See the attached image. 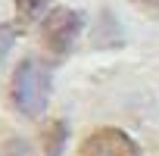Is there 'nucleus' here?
I'll use <instances>...</instances> for the list:
<instances>
[{
    "label": "nucleus",
    "instance_id": "423d86ee",
    "mask_svg": "<svg viewBox=\"0 0 159 156\" xmlns=\"http://www.w3.org/2000/svg\"><path fill=\"white\" fill-rule=\"evenodd\" d=\"M0 156H38V153L19 134H7V137H0Z\"/></svg>",
    "mask_w": 159,
    "mask_h": 156
},
{
    "label": "nucleus",
    "instance_id": "39448f33",
    "mask_svg": "<svg viewBox=\"0 0 159 156\" xmlns=\"http://www.w3.org/2000/svg\"><path fill=\"white\" fill-rule=\"evenodd\" d=\"M16 7V22L25 28V25H34L38 19H44L53 7V0H13Z\"/></svg>",
    "mask_w": 159,
    "mask_h": 156
},
{
    "label": "nucleus",
    "instance_id": "f257e3e1",
    "mask_svg": "<svg viewBox=\"0 0 159 156\" xmlns=\"http://www.w3.org/2000/svg\"><path fill=\"white\" fill-rule=\"evenodd\" d=\"M10 97H13V106L22 116L38 119L50 103V72L38 59H22L13 72Z\"/></svg>",
    "mask_w": 159,
    "mask_h": 156
},
{
    "label": "nucleus",
    "instance_id": "7ed1b4c3",
    "mask_svg": "<svg viewBox=\"0 0 159 156\" xmlns=\"http://www.w3.org/2000/svg\"><path fill=\"white\" fill-rule=\"evenodd\" d=\"M78 156H140V147H137V140L128 131L106 125V128L91 131L81 140Z\"/></svg>",
    "mask_w": 159,
    "mask_h": 156
},
{
    "label": "nucleus",
    "instance_id": "f03ea898",
    "mask_svg": "<svg viewBox=\"0 0 159 156\" xmlns=\"http://www.w3.org/2000/svg\"><path fill=\"white\" fill-rule=\"evenodd\" d=\"M81 25H84V19H81L78 10L56 7V10H50V13L44 16L41 41H44V47H47L53 56H66V53L75 47L78 34H81Z\"/></svg>",
    "mask_w": 159,
    "mask_h": 156
},
{
    "label": "nucleus",
    "instance_id": "20e7f679",
    "mask_svg": "<svg viewBox=\"0 0 159 156\" xmlns=\"http://www.w3.org/2000/svg\"><path fill=\"white\" fill-rule=\"evenodd\" d=\"M69 140V128L62 119H50L47 128L41 131V144H44V156H62V147Z\"/></svg>",
    "mask_w": 159,
    "mask_h": 156
}]
</instances>
